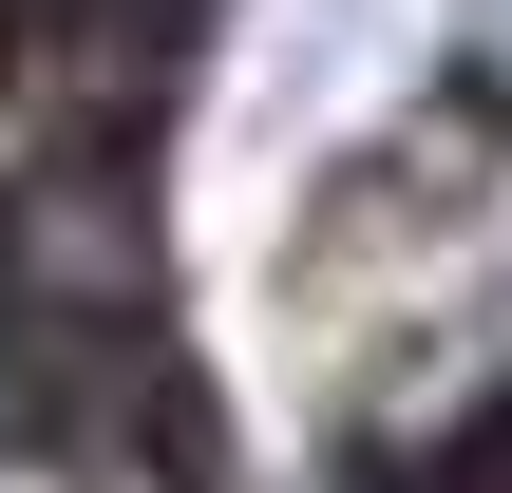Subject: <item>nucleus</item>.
<instances>
[{
    "label": "nucleus",
    "instance_id": "f257e3e1",
    "mask_svg": "<svg viewBox=\"0 0 512 493\" xmlns=\"http://www.w3.org/2000/svg\"><path fill=\"white\" fill-rule=\"evenodd\" d=\"M209 19H228V0H0V152L152 171L171 114H190Z\"/></svg>",
    "mask_w": 512,
    "mask_h": 493
}]
</instances>
